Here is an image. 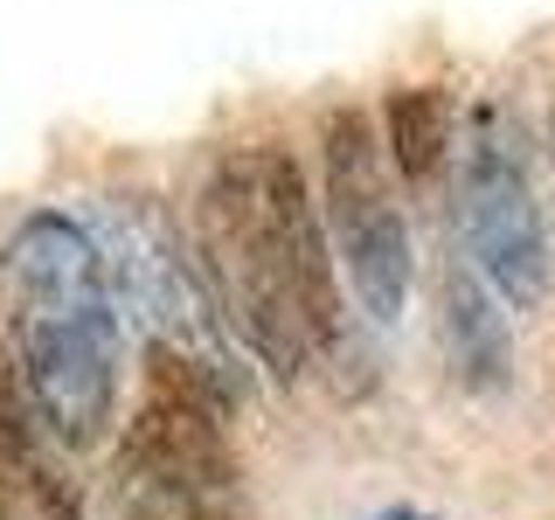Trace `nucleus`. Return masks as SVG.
Segmentation results:
<instances>
[{"label": "nucleus", "instance_id": "f257e3e1", "mask_svg": "<svg viewBox=\"0 0 555 520\" xmlns=\"http://www.w3.org/2000/svg\"><path fill=\"white\" fill-rule=\"evenodd\" d=\"M202 250L230 326L271 375H306L312 354L347 361L340 285L299 167L278 146L230 153L202 195Z\"/></svg>", "mask_w": 555, "mask_h": 520}, {"label": "nucleus", "instance_id": "f03ea898", "mask_svg": "<svg viewBox=\"0 0 555 520\" xmlns=\"http://www.w3.org/2000/svg\"><path fill=\"white\" fill-rule=\"evenodd\" d=\"M14 354L63 444H98L118 410V312L98 236L69 216H28L0 257Z\"/></svg>", "mask_w": 555, "mask_h": 520}, {"label": "nucleus", "instance_id": "7ed1b4c3", "mask_svg": "<svg viewBox=\"0 0 555 520\" xmlns=\"http://www.w3.org/2000/svg\"><path fill=\"white\" fill-rule=\"evenodd\" d=\"M118 479L139 520H250L236 458L216 424V395L181 354L153 347L126 444H118Z\"/></svg>", "mask_w": 555, "mask_h": 520}, {"label": "nucleus", "instance_id": "20e7f679", "mask_svg": "<svg viewBox=\"0 0 555 520\" xmlns=\"http://www.w3.org/2000/svg\"><path fill=\"white\" fill-rule=\"evenodd\" d=\"M104 236H112V277L118 291H126L132 320L146 326V340L160 347V354H181L188 368L208 381V395L216 403H236L243 395V368L230 361V340H222V320L208 312V291L195 264L181 257V243H173L167 216L153 202H126V208H104Z\"/></svg>", "mask_w": 555, "mask_h": 520}, {"label": "nucleus", "instance_id": "39448f33", "mask_svg": "<svg viewBox=\"0 0 555 520\" xmlns=\"http://www.w3.org/2000/svg\"><path fill=\"white\" fill-rule=\"evenodd\" d=\"M459 230L465 257L507 306H534L548 291V230L534 202L520 132H507L500 104H479L473 146H465V181H459Z\"/></svg>", "mask_w": 555, "mask_h": 520}, {"label": "nucleus", "instance_id": "423d86ee", "mask_svg": "<svg viewBox=\"0 0 555 520\" xmlns=\"http://www.w3.org/2000/svg\"><path fill=\"white\" fill-rule=\"evenodd\" d=\"M326 202H334L340 257L354 277V299L375 326H389L410 299V230L389 202V173L375 153V126L361 112L326 118Z\"/></svg>", "mask_w": 555, "mask_h": 520}, {"label": "nucleus", "instance_id": "0eeeda50", "mask_svg": "<svg viewBox=\"0 0 555 520\" xmlns=\"http://www.w3.org/2000/svg\"><path fill=\"white\" fill-rule=\"evenodd\" d=\"M444 340H451V368H459L465 389L479 395L507 389V320L486 299L479 271H465L459 257L444 271Z\"/></svg>", "mask_w": 555, "mask_h": 520}, {"label": "nucleus", "instance_id": "6e6552de", "mask_svg": "<svg viewBox=\"0 0 555 520\" xmlns=\"http://www.w3.org/2000/svg\"><path fill=\"white\" fill-rule=\"evenodd\" d=\"M35 389L22 361L0 347V520H35V493H42L49 465L35 451Z\"/></svg>", "mask_w": 555, "mask_h": 520}, {"label": "nucleus", "instance_id": "1a4fd4ad", "mask_svg": "<svg viewBox=\"0 0 555 520\" xmlns=\"http://www.w3.org/2000/svg\"><path fill=\"white\" fill-rule=\"evenodd\" d=\"M451 146V98L438 83H410V91L389 98V160L403 181H424V173H438Z\"/></svg>", "mask_w": 555, "mask_h": 520}, {"label": "nucleus", "instance_id": "9d476101", "mask_svg": "<svg viewBox=\"0 0 555 520\" xmlns=\"http://www.w3.org/2000/svg\"><path fill=\"white\" fill-rule=\"evenodd\" d=\"M35 520H83V514H77V493H69L56 472H49L42 493H35Z\"/></svg>", "mask_w": 555, "mask_h": 520}, {"label": "nucleus", "instance_id": "9b49d317", "mask_svg": "<svg viewBox=\"0 0 555 520\" xmlns=\"http://www.w3.org/2000/svg\"><path fill=\"white\" fill-rule=\"evenodd\" d=\"M382 520H424V514H382Z\"/></svg>", "mask_w": 555, "mask_h": 520}]
</instances>
